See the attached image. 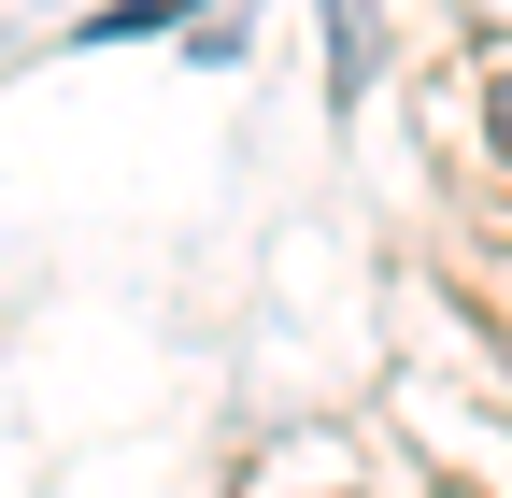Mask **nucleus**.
<instances>
[{"label": "nucleus", "instance_id": "1", "mask_svg": "<svg viewBox=\"0 0 512 498\" xmlns=\"http://www.w3.org/2000/svg\"><path fill=\"white\" fill-rule=\"evenodd\" d=\"M498 143H512V57H498Z\"/></svg>", "mask_w": 512, "mask_h": 498}]
</instances>
